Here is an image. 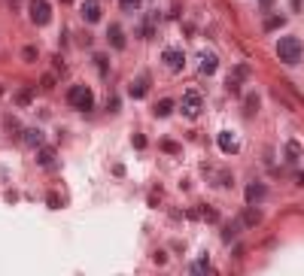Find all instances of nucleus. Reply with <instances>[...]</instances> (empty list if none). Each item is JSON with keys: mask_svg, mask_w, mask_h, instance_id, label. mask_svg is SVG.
Masks as SVG:
<instances>
[{"mask_svg": "<svg viewBox=\"0 0 304 276\" xmlns=\"http://www.w3.org/2000/svg\"><path fill=\"white\" fill-rule=\"evenodd\" d=\"M216 143H219V149H222V152H228V155H234V152H238V143H234V137H231V131H222Z\"/></svg>", "mask_w": 304, "mask_h": 276, "instance_id": "obj_10", "label": "nucleus"}, {"mask_svg": "<svg viewBox=\"0 0 304 276\" xmlns=\"http://www.w3.org/2000/svg\"><path fill=\"white\" fill-rule=\"evenodd\" d=\"M40 167H52L55 164V149H40Z\"/></svg>", "mask_w": 304, "mask_h": 276, "instance_id": "obj_16", "label": "nucleus"}, {"mask_svg": "<svg viewBox=\"0 0 304 276\" xmlns=\"http://www.w3.org/2000/svg\"><path fill=\"white\" fill-rule=\"evenodd\" d=\"M52 85H55V76H52V73H46V76H43V88H52Z\"/></svg>", "mask_w": 304, "mask_h": 276, "instance_id": "obj_27", "label": "nucleus"}, {"mask_svg": "<svg viewBox=\"0 0 304 276\" xmlns=\"http://www.w3.org/2000/svg\"><path fill=\"white\" fill-rule=\"evenodd\" d=\"M131 143H134V149H146V137H143V134H134Z\"/></svg>", "mask_w": 304, "mask_h": 276, "instance_id": "obj_24", "label": "nucleus"}, {"mask_svg": "<svg viewBox=\"0 0 304 276\" xmlns=\"http://www.w3.org/2000/svg\"><path fill=\"white\" fill-rule=\"evenodd\" d=\"M27 15H30L33 24L46 27V24L52 21V3H49V0H30V3H27Z\"/></svg>", "mask_w": 304, "mask_h": 276, "instance_id": "obj_3", "label": "nucleus"}, {"mask_svg": "<svg viewBox=\"0 0 304 276\" xmlns=\"http://www.w3.org/2000/svg\"><path fill=\"white\" fill-rule=\"evenodd\" d=\"M286 155H289V161H298L301 158V146L292 140V143H286Z\"/></svg>", "mask_w": 304, "mask_h": 276, "instance_id": "obj_18", "label": "nucleus"}, {"mask_svg": "<svg viewBox=\"0 0 304 276\" xmlns=\"http://www.w3.org/2000/svg\"><path fill=\"white\" fill-rule=\"evenodd\" d=\"M0 94H3V85H0Z\"/></svg>", "mask_w": 304, "mask_h": 276, "instance_id": "obj_30", "label": "nucleus"}, {"mask_svg": "<svg viewBox=\"0 0 304 276\" xmlns=\"http://www.w3.org/2000/svg\"><path fill=\"white\" fill-rule=\"evenodd\" d=\"M259 6H262V9H271V6H274V0H259Z\"/></svg>", "mask_w": 304, "mask_h": 276, "instance_id": "obj_29", "label": "nucleus"}, {"mask_svg": "<svg viewBox=\"0 0 304 276\" xmlns=\"http://www.w3.org/2000/svg\"><path fill=\"white\" fill-rule=\"evenodd\" d=\"M201 109H204L201 94H198L195 88H189V91H186V97H183V115H186V119H198V115H201Z\"/></svg>", "mask_w": 304, "mask_h": 276, "instance_id": "obj_4", "label": "nucleus"}, {"mask_svg": "<svg viewBox=\"0 0 304 276\" xmlns=\"http://www.w3.org/2000/svg\"><path fill=\"white\" fill-rule=\"evenodd\" d=\"M301 40L298 36H280V43H277V58L283 61V64H298L301 61Z\"/></svg>", "mask_w": 304, "mask_h": 276, "instance_id": "obj_1", "label": "nucleus"}, {"mask_svg": "<svg viewBox=\"0 0 304 276\" xmlns=\"http://www.w3.org/2000/svg\"><path fill=\"white\" fill-rule=\"evenodd\" d=\"M259 222H262V213L256 210V204H250V210L244 213V225H247V228H256Z\"/></svg>", "mask_w": 304, "mask_h": 276, "instance_id": "obj_13", "label": "nucleus"}, {"mask_svg": "<svg viewBox=\"0 0 304 276\" xmlns=\"http://www.w3.org/2000/svg\"><path fill=\"white\" fill-rule=\"evenodd\" d=\"M107 40H110V46H113V49H125V33H122V27H119V24H110Z\"/></svg>", "mask_w": 304, "mask_h": 276, "instance_id": "obj_9", "label": "nucleus"}, {"mask_svg": "<svg viewBox=\"0 0 304 276\" xmlns=\"http://www.w3.org/2000/svg\"><path fill=\"white\" fill-rule=\"evenodd\" d=\"M171 112H174V100H171V97H164V100L155 103V115H158V119H167Z\"/></svg>", "mask_w": 304, "mask_h": 276, "instance_id": "obj_14", "label": "nucleus"}, {"mask_svg": "<svg viewBox=\"0 0 304 276\" xmlns=\"http://www.w3.org/2000/svg\"><path fill=\"white\" fill-rule=\"evenodd\" d=\"M283 24H286L283 15H271V18H265V30H277V27H283Z\"/></svg>", "mask_w": 304, "mask_h": 276, "instance_id": "obj_17", "label": "nucleus"}, {"mask_svg": "<svg viewBox=\"0 0 304 276\" xmlns=\"http://www.w3.org/2000/svg\"><path fill=\"white\" fill-rule=\"evenodd\" d=\"M234 234H238V228H234V225H228V228H225V231H222V240H231V237H234Z\"/></svg>", "mask_w": 304, "mask_h": 276, "instance_id": "obj_26", "label": "nucleus"}, {"mask_svg": "<svg viewBox=\"0 0 304 276\" xmlns=\"http://www.w3.org/2000/svg\"><path fill=\"white\" fill-rule=\"evenodd\" d=\"M79 46H91V33H79Z\"/></svg>", "mask_w": 304, "mask_h": 276, "instance_id": "obj_28", "label": "nucleus"}, {"mask_svg": "<svg viewBox=\"0 0 304 276\" xmlns=\"http://www.w3.org/2000/svg\"><path fill=\"white\" fill-rule=\"evenodd\" d=\"M244 112H247L250 119L259 112V94H247V100H244Z\"/></svg>", "mask_w": 304, "mask_h": 276, "instance_id": "obj_15", "label": "nucleus"}, {"mask_svg": "<svg viewBox=\"0 0 304 276\" xmlns=\"http://www.w3.org/2000/svg\"><path fill=\"white\" fill-rule=\"evenodd\" d=\"M164 64H167L174 73H180V70H183V64H186V55H183L180 49H164Z\"/></svg>", "mask_w": 304, "mask_h": 276, "instance_id": "obj_7", "label": "nucleus"}, {"mask_svg": "<svg viewBox=\"0 0 304 276\" xmlns=\"http://www.w3.org/2000/svg\"><path fill=\"white\" fill-rule=\"evenodd\" d=\"M30 100H33L30 88H24V91H18V94H15V103H18V106H24V103H30Z\"/></svg>", "mask_w": 304, "mask_h": 276, "instance_id": "obj_21", "label": "nucleus"}, {"mask_svg": "<svg viewBox=\"0 0 304 276\" xmlns=\"http://www.w3.org/2000/svg\"><path fill=\"white\" fill-rule=\"evenodd\" d=\"M161 149H164V152H174V155L180 152V146H177L174 140H161Z\"/></svg>", "mask_w": 304, "mask_h": 276, "instance_id": "obj_25", "label": "nucleus"}, {"mask_svg": "<svg viewBox=\"0 0 304 276\" xmlns=\"http://www.w3.org/2000/svg\"><path fill=\"white\" fill-rule=\"evenodd\" d=\"M67 103L73 109H79V112H88V109H94V94H91L88 85H73L67 91Z\"/></svg>", "mask_w": 304, "mask_h": 276, "instance_id": "obj_2", "label": "nucleus"}, {"mask_svg": "<svg viewBox=\"0 0 304 276\" xmlns=\"http://www.w3.org/2000/svg\"><path fill=\"white\" fill-rule=\"evenodd\" d=\"M3 125H6V131H12V134H18V131H21V128H18V122H15L12 115H6V119H3Z\"/></svg>", "mask_w": 304, "mask_h": 276, "instance_id": "obj_23", "label": "nucleus"}, {"mask_svg": "<svg viewBox=\"0 0 304 276\" xmlns=\"http://www.w3.org/2000/svg\"><path fill=\"white\" fill-rule=\"evenodd\" d=\"M82 18L88 21V24H94V21H100V15H104V6H100V0H82Z\"/></svg>", "mask_w": 304, "mask_h": 276, "instance_id": "obj_5", "label": "nucleus"}, {"mask_svg": "<svg viewBox=\"0 0 304 276\" xmlns=\"http://www.w3.org/2000/svg\"><path fill=\"white\" fill-rule=\"evenodd\" d=\"M21 134H24V143H27L30 149H40V146H43V131L30 128V131H21Z\"/></svg>", "mask_w": 304, "mask_h": 276, "instance_id": "obj_12", "label": "nucleus"}, {"mask_svg": "<svg viewBox=\"0 0 304 276\" xmlns=\"http://www.w3.org/2000/svg\"><path fill=\"white\" fill-rule=\"evenodd\" d=\"M119 6H122L125 12H137V9H140V0H119Z\"/></svg>", "mask_w": 304, "mask_h": 276, "instance_id": "obj_22", "label": "nucleus"}, {"mask_svg": "<svg viewBox=\"0 0 304 276\" xmlns=\"http://www.w3.org/2000/svg\"><path fill=\"white\" fill-rule=\"evenodd\" d=\"M94 67H97V73H107L110 70V58L107 55H94Z\"/></svg>", "mask_w": 304, "mask_h": 276, "instance_id": "obj_19", "label": "nucleus"}, {"mask_svg": "<svg viewBox=\"0 0 304 276\" xmlns=\"http://www.w3.org/2000/svg\"><path fill=\"white\" fill-rule=\"evenodd\" d=\"M216 70H219V58H216L213 52H204V55H201V73L213 76Z\"/></svg>", "mask_w": 304, "mask_h": 276, "instance_id": "obj_8", "label": "nucleus"}, {"mask_svg": "<svg viewBox=\"0 0 304 276\" xmlns=\"http://www.w3.org/2000/svg\"><path fill=\"white\" fill-rule=\"evenodd\" d=\"M37 55H40V52H37V46H24V49H21V58H24L27 64H30V61H37Z\"/></svg>", "mask_w": 304, "mask_h": 276, "instance_id": "obj_20", "label": "nucleus"}, {"mask_svg": "<svg viewBox=\"0 0 304 276\" xmlns=\"http://www.w3.org/2000/svg\"><path fill=\"white\" fill-rule=\"evenodd\" d=\"M244 198H247V204H262L268 198V185L265 182H250L247 191H244Z\"/></svg>", "mask_w": 304, "mask_h": 276, "instance_id": "obj_6", "label": "nucleus"}, {"mask_svg": "<svg viewBox=\"0 0 304 276\" xmlns=\"http://www.w3.org/2000/svg\"><path fill=\"white\" fill-rule=\"evenodd\" d=\"M146 91H149V79H146V76L134 79V85H131V97L140 100V97H146Z\"/></svg>", "mask_w": 304, "mask_h": 276, "instance_id": "obj_11", "label": "nucleus"}]
</instances>
